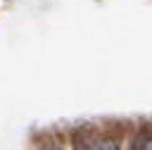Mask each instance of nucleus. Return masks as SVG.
Returning <instances> with one entry per match:
<instances>
[{"label":"nucleus","instance_id":"20e7f679","mask_svg":"<svg viewBox=\"0 0 152 150\" xmlns=\"http://www.w3.org/2000/svg\"><path fill=\"white\" fill-rule=\"evenodd\" d=\"M40 150H64V148H62L59 143H45V145H43Z\"/></svg>","mask_w":152,"mask_h":150},{"label":"nucleus","instance_id":"f257e3e1","mask_svg":"<svg viewBox=\"0 0 152 150\" xmlns=\"http://www.w3.org/2000/svg\"><path fill=\"white\" fill-rule=\"evenodd\" d=\"M131 150H152V129H150V126L140 129V131L133 136Z\"/></svg>","mask_w":152,"mask_h":150},{"label":"nucleus","instance_id":"f03ea898","mask_svg":"<svg viewBox=\"0 0 152 150\" xmlns=\"http://www.w3.org/2000/svg\"><path fill=\"white\" fill-rule=\"evenodd\" d=\"M71 143H74V150H97V143L88 131H76L71 136Z\"/></svg>","mask_w":152,"mask_h":150},{"label":"nucleus","instance_id":"7ed1b4c3","mask_svg":"<svg viewBox=\"0 0 152 150\" xmlns=\"http://www.w3.org/2000/svg\"><path fill=\"white\" fill-rule=\"evenodd\" d=\"M97 150H121V148L116 140H102V143H97Z\"/></svg>","mask_w":152,"mask_h":150}]
</instances>
